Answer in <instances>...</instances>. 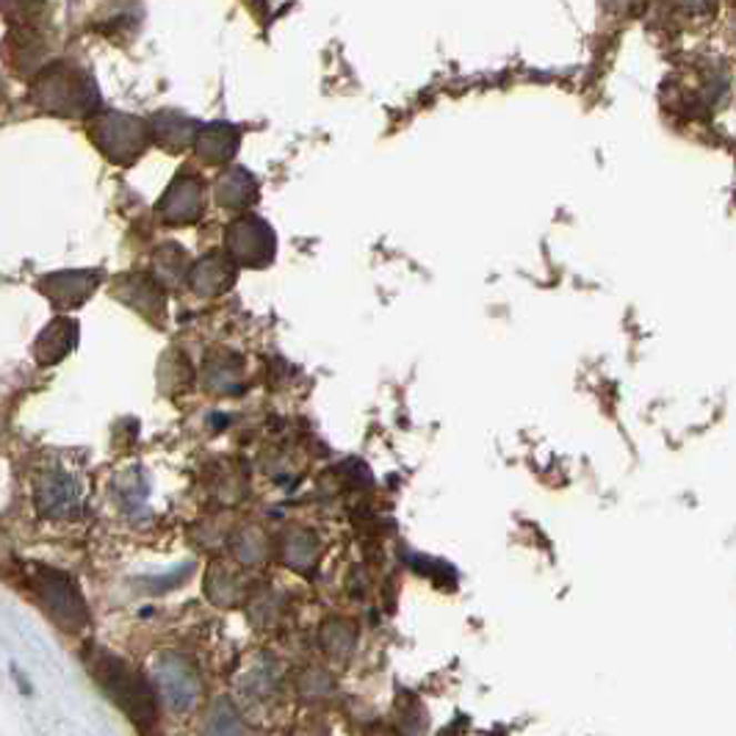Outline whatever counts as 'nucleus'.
Returning a JSON list of instances; mask_svg holds the SVG:
<instances>
[{
	"label": "nucleus",
	"mask_w": 736,
	"mask_h": 736,
	"mask_svg": "<svg viewBox=\"0 0 736 736\" xmlns=\"http://www.w3.org/2000/svg\"><path fill=\"white\" fill-rule=\"evenodd\" d=\"M89 667H92L94 678H98L100 687L105 689V695H109L137 726H155L153 684L144 682L139 673H133V667H128L125 662L117 659V656L103 654V651L89 656Z\"/></svg>",
	"instance_id": "obj_1"
},
{
	"label": "nucleus",
	"mask_w": 736,
	"mask_h": 736,
	"mask_svg": "<svg viewBox=\"0 0 736 736\" xmlns=\"http://www.w3.org/2000/svg\"><path fill=\"white\" fill-rule=\"evenodd\" d=\"M150 684L155 689V698L175 715L191 712L202 698L200 667L175 651H164L150 662Z\"/></svg>",
	"instance_id": "obj_2"
},
{
	"label": "nucleus",
	"mask_w": 736,
	"mask_h": 736,
	"mask_svg": "<svg viewBox=\"0 0 736 736\" xmlns=\"http://www.w3.org/2000/svg\"><path fill=\"white\" fill-rule=\"evenodd\" d=\"M33 584H37L42 606L61 628L78 632V628L87 626L89 621L87 601H83L81 589H78V584L72 582L67 573L53 571V567H39Z\"/></svg>",
	"instance_id": "obj_3"
},
{
	"label": "nucleus",
	"mask_w": 736,
	"mask_h": 736,
	"mask_svg": "<svg viewBox=\"0 0 736 736\" xmlns=\"http://www.w3.org/2000/svg\"><path fill=\"white\" fill-rule=\"evenodd\" d=\"M81 485L67 471H44L33 487V504L44 518H72L81 510Z\"/></svg>",
	"instance_id": "obj_4"
},
{
	"label": "nucleus",
	"mask_w": 736,
	"mask_h": 736,
	"mask_svg": "<svg viewBox=\"0 0 736 736\" xmlns=\"http://www.w3.org/2000/svg\"><path fill=\"white\" fill-rule=\"evenodd\" d=\"M280 559L296 573L313 571V565H316L319 559L316 535H313L311 530H302V526L289 530L283 535V541H280Z\"/></svg>",
	"instance_id": "obj_5"
},
{
	"label": "nucleus",
	"mask_w": 736,
	"mask_h": 736,
	"mask_svg": "<svg viewBox=\"0 0 736 736\" xmlns=\"http://www.w3.org/2000/svg\"><path fill=\"white\" fill-rule=\"evenodd\" d=\"M205 593L213 604L235 606L244 595V578L228 565H211L205 576Z\"/></svg>",
	"instance_id": "obj_6"
},
{
	"label": "nucleus",
	"mask_w": 736,
	"mask_h": 736,
	"mask_svg": "<svg viewBox=\"0 0 736 736\" xmlns=\"http://www.w3.org/2000/svg\"><path fill=\"white\" fill-rule=\"evenodd\" d=\"M200 736H244V720H241V712L235 709L233 700H213V706L205 715V723H202Z\"/></svg>",
	"instance_id": "obj_7"
},
{
	"label": "nucleus",
	"mask_w": 736,
	"mask_h": 736,
	"mask_svg": "<svg viewBox=\"0 0 736 736\" xmlns=\"http://www.w3.org/2000/svg\"><path fill=\"white\" fill-rule=\"evenodd\" d=\"M230 554H233L239 565H258V562H263L269 554L266 532H261L258 526H244V530L230 537Z\"/></svg>",
	"instance_id": "obj_8"
},
{
	"label": "nucleus",
	"mask_w": 736,
	"mask_h": 736,
	"mask_svg": "<svg viewBox=\"0 0 736 736\" xmlns=\"http://www.w3.org/2000/svg\"><path fill=\"white\" fill-rule=\"evenodd\" d=\"M319 643H322V648L327 651L330 656L346 659V656L352 654V648H355V623L344 621V617H333V621L324 623L322 632H319Z\"/></svg>",
	"instance_id": "obj_9"
},
{
	"label": "nucleus",
	"mask_w": 736,
	"mask_h": 736,
	"mask_svg": "<svg viewBox=\"0 0 736 736\" xmlns=\"http://www.w3.org/2000/svg\"><path fill=\"white\" fill-rule=\"evenodd\" d=\"M114 491H117V496L125 502L128 510H137L139 504H144L150 487H148V480H144L142 468H125L114 480Z\"/></svg>",
	"instance_id": "obj_10"
},
{
	"label": "nucleus",
	"mask_w": 736,
	"mask_h": 736,
	"mask_svg": "<svg viewBox=\"0 0 736 736\" xmlns=\"http://www.w3.org/2000/svg\"><path fill=\"white\" fill-rule=\"evenodd\" d=\"M300 687L305 698H324V695H330V689H333V678L324 671H319V667H313V671H307L305 676H302Z\"/></svg>",
	"instance_id": "obj_11"
}]
</instances>
